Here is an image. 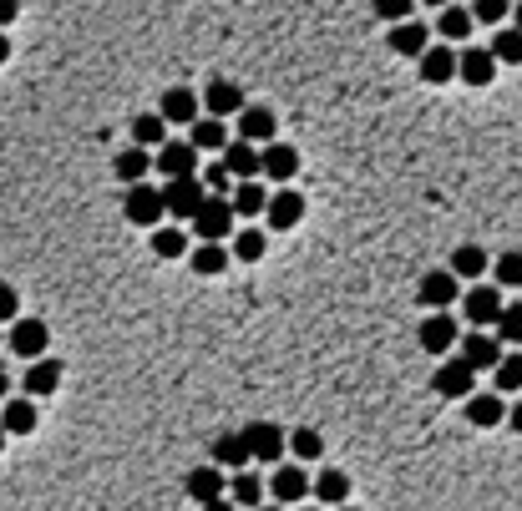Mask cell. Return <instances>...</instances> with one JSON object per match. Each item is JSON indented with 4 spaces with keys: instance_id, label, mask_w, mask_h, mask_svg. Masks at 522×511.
I'll list each match as a JSON object with an SVG mask.
<instances>
[{
    "instance_id": "obj_14",
    "label": "cell",
    "mask_w": 522,
    "mask_h": 511,
    "mask_svg": "<svg viewBox=\"0 0 522 511\" xmlns=\"http://www.w3.org/2000/svg\"><path fill=\"white\" fill-rule=\"evenodd\" d=\"M462 294V279L452 274V269H436V274H426L421 279V289H416V299L426 304V309H446V304H452Z\"/></svg>"
},
{
    "instance_id": "obj_42",
    "label": "cell",
    "mask_w": 522,
    "mask_h": 511,
    "mask_svg": "<svg viewBox=\"0 0 522 511\" xmlns=\"http://www.w3.org/2000/svg\"><path fill=\"white\" fill-rule=\"evenodd\" d=\"M492 274H497V289H522V253H502Z\"/></svg>"
},
{
    "instance_id": "obj_30",
    "label": "cell",
    "mask_w": 522,
    "mask_h": 511,
    "mask_svg": "<svg viewBox=\"0 0 522 511\" xmlns=\"http://www.w3.org/2000/svg\"><path fill=\"white\" fill-rule=\"evenodd\" d=\"M264 198H269V193L259 188V178H239L229 208H234V218H254V213H264Z\"/></svg>"
},
{
    "instance_id": "obj_28",
    "label": "cell",
    "mask_w": 522,
    "mask_h": 511,
    "mask_svg": "<svg viewBox=\"0 0 522 511\" xmlns=\"http://www.w3.org/2000/svg\"><path fill=\"white\" fill-rule=\"evenodd\" d=\"M198 117V97L188 92V87H173L168 97H163V122L168 127H188Z\"/></svg>"
},
{
    "instance_id": "obj_12",
    "label": "cell",
    "mask_w": 522,
    "mask_h": 511,
    "mask_svg": "<svg viewBox=\"0 0 522 511\" xmlns=\"http://www.w3.org/2000/svg\"><path fill=\"white\" fill-rule=\"evenodd\" d=\"M223 466H198V471H188V496L198 501V506H213V511H223Z\"/></svg>"
},
{
    "instance_id": "obj_48",
    "label": "cell",
    "mask_w": 522,
    "mask_h": 511,
    "mask_svg": "<svg viewBox=\"0 0 522 511\" xmlns=\"http://www.w3.org/2000/svg\"><path fill=\"white\" fill-rule=\"evenodd\" d=\"M502 420H507V425H512V431H517V436H522V400H517V405H512V410H502Z\"/></svg>"
},
{
    "instance_id": "obj_2",
    "label": "cell",
    "mask_w": 522,
    "mask_h": 511,
    "mask_svg": "<svg viewBox=\"0 0 522 511\" xmlns=\"http://www.w3.org/2000/svg\"><path fill=\"white\" fill-rule=\"evenodd\" d=\"M188 223H193V233H198V238H213V243H223V238L234 233V208H229V198H223V193H208Z\"/></svg>"
},
{
    "instance_id": "obj_26",
    "label": "cell",
    "mask_w": 522,
    "mask_h": 511,
    "mask_svg": "<svg viewBox=\"0 0 522 511\" xmlns=\"http://www.w3.org/2000/svg\"><path fill=\"white\" fill-rule=\"evenodd\" d=\"M426 41H431V31H426L421 21H411V16H406V21H391V51H396V56H416Z\"/></svg>"
},
{
    "instance_id": "obj_46",
    "label": "cell",
    "mask_w": 522,
    "mask_h": 511,
    "mask_svg": "<svg viewBox=\"0 0 522 511\" xmlns=\"http://www.w3.org/2000/svg\"><path fill=\"white\" fill-rule=\"evenodd\" d=\"M21 314V299H16V289L11 284H0V324H11Z\"/></svg>"
},
{
    "instance_id": "obj_13",
    "label": "cell",
    "mask_w": 522,
    "mask_h": 511,
    "mask_svg": "<svg viewBox=\"0 0 522 511\" xmlns=\"http://www.w3.org/2000/svg\"><path fill=\"white\" fill-rule=\"evenodd\" d=\"M452 345H457V319L446 314V309H431L426 324H421V350L426 355H446Z\"/></svg>"
},
{
    "instance_id": "obj_9",
    "label": "cell",
    "mask_w": 522,
    "mask_h": 511,
    "mask_svg": "<svg viewBox=\"0 0 522 511\" xmlns=\"http://www.w3.org/2000/svg\"><path fill=\"white\" fill-rule=\"evenodd\" d=\"M431 385H436V395H446V400H467L472 385H477V370L457 355V360H446V365L431 375Z\"/></svg>"
},
{
    "instance_id": "obj_40",
    "label": "cell",
    "mask_w": 522,
    "mask_h": 511,
    "mask_svg": "<svg viewBox=\"0 0 522 511\" xmlns=\"http://www.w3.org/2000/svg\"><path fill=\"white\" fill-rule=\"evenodd\" d=\"M492 324H497V339H502V345H522V304H502Z\"/></svg>"
},
{
    "instance_id": "obj_25",
    "label": "cell",
    "mask_w": 522,
    "mask_h": 511,
    "mask_svg": "<svg viewBox=\"0 0 522 511\" xmlns=\"http://www.w3.org/2000/svg\"><path fill=\"white\" fill-rule=\"evenodd\" d=\"M203 107H208V117H234L244 107V92L234 87V81H213V87L203 92Z\"/></svg>"
},
{
    "instance_id": "obj_32",
    "label": "cell",
    "mask_w": 522,
    "mask_h": 511,
    "mask_svg": "<svg viewBox=\"0 0 522 511\" xmlns=\"http://www.w3.org/2000/svg\"><path fill=\"white\" fill-rule=\"evenodd\" d=\"M213 466H223V471L249 466V446H244V436H218V441H213Z\"/></svg>"
},
{
    "instance_id": "obj_18",
    "label": "cell",
    "mask_w": 522,
    "mask_h": 511,
    "mask_svg": "<svg viewBox=\"0 0 522 511\" xmlns=\"http://www.w3.org/2000/svg\"><path fill=\"white\" fill-rule=\"evenodd\" d=\"M462 309H467V319H472V324H492V319H497V309H502V289H497V284H477V279H472V294L462 299Z\"/></svg>"
},
{
    "instance_id": "obj_36",
    "label": "cell",
    "mask_w": 522,
    "mask_h": 511,
    "mask_svg": "<svg viewBox=\"0 0 522 511\" xmlns=\"http://www.w3.org/2000/svg\"><path fill=\"white\" fill-rule=\"evenodd\" d=\"M452 274H457V279H482V274H487V253H482L477 243L457 248V253H452Z\"/></svg>"
},
{
    "instance_id": "obj_37",
    "label": "cell",
    "mask_w": 522,
    "mask_h": 511,
    "mask_svg": "<svg viewBox=\"0 0 522 511\" xmlns=\"http://www.w3.org/2000/svg\"><path fill=\"white\" fill-rule=\"evenodd\" d=\"M153 253H158V259H183V253H188V233L153 223Z\"/></svg>"
},
{
    "instance_id": "obj_4",
    "label": "cell",
    "mask_w": 522,
    "mask_h": 511,
    "mask_svg": "<svg viewBox=\"0 0 522 511\" xmlns=\"http://www.w3.org/2000/svg\"><path fill=\"white\" fill-rule=\"evenodd\" d=\"M153 173H163V178L198 173V147H193L188 137H163V142H158V157H153Z\"/></svg>"
},
{
    "instance_id": "obj_21",
    "label": "cell",
    "mask_w": 522,
    "mask_h": 511,
    "mask_svg": "<svg viewBox=\"0 0 522 511\" xmlns=\"http://www.w3.org/2000/svg\"><path fill=\"white\" fill-rule=\"evenodd\" d=\"M188 264H193V274L213 279V274H223V269H229V248H223V243H213V238H198V248L188 253Z\"/></svg>"
},
{
    "instance_id": "obj_39",
    "label": "cell",
    "mask_w": 522,
    "mask_h": 511,
    "mask_svg": "<svg viewBox=\"0 0 522 511\" xmlns=\"http://www.w3.org/2000/svg\"><path fill=\"white\" fill-rule=\"evenodd\" d=\"M284 451H294V456L315 461V456H325V436H320V431H310V425H300L294 436H284Z\"/></svg>"
},
{
    "instance_id": "obj_22",
    "label": "cell",
    "mask_w": 522,
    "mask_h": 511,
    "mask_svg": "<svg viewBox=\"0 0 522 511\" xmlns=\"http://www.w3.org/2000/svg\"><path fill=\"white\" fill-rule=\"evenodd\" d=\"M234 117H239V137H249V142H269V137H274V127H279L269 107H249V102H244Z\"/></svg>"
},
{
    "instance_id": "obj_10",
    "label": "cell",
    "mask_w": 522,
    "mask_h": 511,
    "mask_svg": "<svg viewBox=\"0 0 522 511\" xmlns=\"http://www.w3.org/2000/svg\"><path fill=\"white\" fill-rule=\"evenodd\" d=\"M264 218H269V233H289V228H300V218H305V198L294 193V188H284V193L264 198Z\"/></svg>"
},
{
    "instance_id": "obj_11",
    "label": "cell",
    "mask_w": 522,
    "mask_h": 511,
    "mask_svg": "<svg viewBox=\"0 0 522 511\" xmlns=\"http://www.w3.org/2000/svg\"><path fill=\"white\" fill-rule=\"evenodd\" d=\"M269 496H274L279 506H300V501L310 496V476H305V466L284 461V466L274 471V481H269Z\"/></svg>"
},
{
    "instance_id": "obj_31",
    "label": "cell",
    "mask_w": 522,
    "mask_h": 511,
    "mask_svg": "<svg viewBox=\"0 0 522 511\" xmlns=\"http://www.w3.org/2000/svg\"><path fill=\"white\" fill-rule=\"evenodd\" d=\"M487 51L497 56V66H522V26H497Z\"/></svg>"
},
{
    "instance_id": "obj_53",
    "label": "cell",
    "mask_w": 522,
    "mask_h": 511,
    "mask_svg": "<svg viewBox=\"0 0 522 511\" xmlns=\"http://www.w3.org/2000/svg\"><path fill=\"white\" fill-rule=\"evenodd\" d=\"M0 451H6V425H0Z\"/></svg>"
},
{
    "instance_id": "obj_1",
    "label": "cell",
    "mask_w": 522,
    "mask_h": 511,
    "mask_svg": "<svg viewBox=\"0 0 522 511\" xmlns=\"http://www.w3.org/2000/svg\"><path fill=\"white\" fill-rule=\"evenodd\" d=\"M122 213H127V223H137V228H153V223H163V218H168V213H163V188H153L147 178L127 183Z\"/></svg>"
},
{
    "instance_id": "obj_6",
    "label": "cell",
    "mask_w": 522,
    "mask_h": 511,
    "mask_svg": "<svg viewBox=\"0 0 522 511\" xmlns=\"http://www.w3.org/2000/svg\"><path fill=\"white\" fill-rule=\"evenodd\" d=\"M416 71L426 87H446V81H457V51H446V46H421L416 51Z\"/></svg>"
},
{
    "instance_id": "obj_3",
    "label": "cell",
    "mask_w": 522,
    "mask_h": 511,
    "mask_svg": "<svg viewBox=\"0 0 522 511\" xmlns=\"http://www.w3.org/2000/svg\"><path fill=\"white\" fill-rule=\"evenodd\" d=\"M208 198V188H203V178L198 173H183V178H168V188H163V213L168 218H193L198 213V203Z\"/></svg>"
},
{
    "instance_id": "obj_20",
    "label": "cell",
    "mask_w": 522,
    "mask_h": 511,
    "mask_svg": "<svg viewBox=\"0 0 522 511\" xmlns=\"http://www.w3.org/2000/svg\"><path fill=\"white\" fill-rule=\"evenodd\" d=\"M6 410H0V425H6V436H31L36 431V400L31 395H21V400H0Z\"/></svg>"
},
{
    "instance_id": "obj_52",
    "label": "cell",
    "mask_w": 522,
    "mask_h": 511,
    "mask_svg": "<svg viewBox=\"0 0 522 511\" xmlns=\"http://www.w3.org/2000/svg\"><path fill=\"white\" fill-rule=\"evenodd\" d=\"M421 6H436V11H441V6H446V0H421Z\"/></svg>"
},
{
    "instance_id": "obj_5",
    "label": "cell",
    "mask_w": 522,
    "mask_h": 511,
    "mask_svg": "<svg viewBox=\"0 0 522 511\" xmlns=\"http://www.w3.org/2000/svg\"><path fill=\"white\" fill-rule=\"evenodd\" d=\"M259 173H269V183H289L294 173H300V147L289 142H259Z\"/></svg>"
},
{
    "instance_id": "obj_23",
    "label": "cell",
    "mask_w": 522,
    "mask_h": 511,
    "mask_svg": "<svg viewBox=\"0 0 522 511\" xmlns=\"http://www.w3.org/2000/svg\"><path fill=\"white\" fill-rule=\"evenodd\" d=\"M310 496H315V501H325V506H345V501H350V476H345V471H335V466H325V471L315 476Z\"/></svg>"
},
{
    "instance_id": "obj_38",
    "label": "cell",
    "mask_w": 522,
    "mask_h": 511,
    "mask_svg": "<svg viewBox=\"0 0 522 511\" xmlns=\"http://www.w3.org/2000/svg\"><path fill=\"white\" fill-rule=\"evenodd\" d=\"M497 375V395H512V390H522V350H512V355H502L497 365H492Z\"/></svg>"
},
{
    "instance_id": "obj_29",
    "label": "cell",
    "mask_w": 522,
    "mask_h": 511,
    "mask_svg": "<svg viewBox=\"0 0 522 511\" xmlns=\"http://www.w3.org/2000/svg\"><path fill=\"white\" fill-rule=\"evenodd\" d=\"M112 173L122 178V183H137V178H147L153 173V157H147V147H127V152H117V162H112Z\"/></svg>"
},
{
    "instance_id": "obj_24",
    "label": "cell",
    "mask_w": 522,
    "mask_h": 511,
    "mask_svg": "<svg viewBox=\"0 0 522 511\" xmlns=\"http://www.w3.org/2000/svg\"><path fill=\"white\" fill-rule=\"evenodd\" d=\"M502 410H507V395H467V420L482 425V431H492V425H502Z\"/></svg>"
},
{
    "instance_id": "obj_8",
    "label": "cell",
    "mask_w": 522,
    "mask_h": 511,
    "mask_svg": "<svg viewBox=\"0 0 522 511\" xmlns=\"http://www.w3.org/2000/svg\"><path fill=\"white\" fill-rule=\"evenodd\" d=\"M46 345H51V329H46V319H11V350L21 355V360H36V355H46Z\"/></svg>"
},
{
    "instance_id": "obj_47",
    "label": "cell",
    "mask_w": 522,
    "mask_h": 511,
    "mask_svg": "<svg viewBox=\"0 0 522 511\" xmlns=\"http://www.w3.org/2000/svg\"><path fill=\"white\" fill-rule=\"evenodd\" d=\"M21 16V0H0V26H11Z\"/></svg>"
},
{
    "instance_id": "obj_19",
    "label": "cell",
    "mask_w": 522,
    "mask_h": 511,
    "mask_svg": "<svg viewBox=\"0 0 522 511\" xmlns=\"http://www.w3.org/2000/svg\"><path fill=\"white\" fill-rule=\"evenodd\" d=\"M56 385H61V365H56V360H46V355L26 360V395H31V400L56 395Z\"/></svg>"
},
{
    "instance_id": "obj_17",
    "label": "cell",
    "mask_w": 522,
    "mask_h": 511,
    "mask_svg": "<svg viewBox=\"0 0 522 511\" xmlns=\"http://www.w3.org/2000/svg\"><path fill=\"white\" fill-rule=\"evenodd\" d=\"M457 339H462V360H467L477 375L502 360V339H497V334H457Z\"/></svg>"
},
{
    "instance_id": "obj_45",
    "label": "cell",
    "mask_w": 522,
    "mask_h": 511,
    "mask_svg": "<svg viewBox=\"0 0 522 511\" xmlns=\"http://www.w3.org/2000/svg\"><path fill=\"white\" fill-rule=\"evenodd\" d=\"M203 188L229 198V167H223V162H218V167H208V173H203Z\"/></svg>"
},
{
    "instance_id": "obj_7",
    "label": "cell",
    "mask_w": 522,
    "mask_h": 511,
    "mask_svg": "<svg viewBox=\"0 0 522 511\" xmlns=\"http://www.w3.org/2000/svg\"><path fill=\"white\" fill-rule=\"evenodd\" d=\"M244 446H249V461H279L284 456V431H279V425H269V420H254V425H244Z\"/></svg>"
},
{
    "instance_id": "obj_49",
    "label": "cell",
    "mask_w": 522,
    "mask_h": 511,
    "mask_svg": "<svg viewBox=\"0 0 522 511\" xmlns=\"http://www.w3.org/2000/svg\"><path fill=\"white\" fill-rule=\"evenodd\" d=\"M11 61V41H6V31H0V66Z\"/></svg>"
},
{
    "instance_id": "obj_44",
    "label": "cell",
    "mask_w": 522,
    "mask_h": 511,
    "mask_svg": "<svg viewBox=\"0 0 522 511\" xmlns=\"http://www.w3.org/2000/svg\"><path fill=\"white\" fill-rule=\"evenodd\" d=\"M370 6H376V16L391 26V21H406L416 11V0H370Z\"/></svg>"
},
{
    "instance_id": "obj_50",
    "label": "cell",
    "mask_w": 522,
    "mask_h": 511,
    "mask_svg": "<svg viewBox=\"0 0 522 511\" xmlns=\"http://www.w3.org/2000/svg\"><path fill=\"white\" fill-rule=\"evenodd\" d=\"M6 395H11V375H6V370H0V400H6Z\"/></svg>"
},
{
    "instance_id": "obj_34",
    "label": "cell",
    "mask_w": 522,
    "mask_h": 511,
    "mask_svg": "<svg viewBox=\"0 0 522 511\" xmlns=\"http://www.w3.org/2000/svg\"><path fill=\"white\" fill-rule=\"evenodd\" d=\"M472 11H457V6H441V21H436V31H441V41H467L472 36Z\"/></svg>"
},
{
    "instance_id": "obj_15",
    "label": "cell",
    "mask_w": 522,
    "mask_h": 511,
    "mask_svg": "<svg viewBox=\"0 0 522 511\" xmlns=\"http://www.w3.org/2000/svg\"><path fill=\"white\" fill-rule=\"evenodd\" d=\"M223 167H229V178H259V142L249 137H234V142H223Z\"/></svg>"
},
{
    "instance_id": "obj_35",
    "label": "cell",
    "mask_w": 522,
    "mask_h": 511,
    "mask_svg": "<svg viewBox=\"0 0 522 511\" xmlns=\"http://www.w3.org/2000/svg\"><path fill=\"white\" fill-rule=\"evenodd\" d=\"M168 137V122H163V112H142L137 122H132V142L137 147H158Z\"/></svg>"
},
{
    "instance_id": "obj_51",
    "label": "cell",
    "mask_w": 522,
    "mask_h": 511,
    "mask_svg": "<svg viewBox=\"0 0 522 511\" xmlns=\"http://www.w3.org/2000/svg\"><path fill=\"white\" fill-rule=\"evenodd\" d=\"M512 11V26H522V0H517V6H507Z\"/></svg>"
},
{
    "instance_id": "obj_43",
    "label": "cell",
    "mask_w": 522,
    "mask_h": 511,
    "mask_svg": "<svg viewBox=\"0 0 522 511\" xmlns=\"http://www.w3.org/2000/svg\"><path fill=\"white\" fill-rule=\"evenodd\" d=\"M507 6H512V0H472V21L477 26H502L507 21Z\"/></svg>"
},
{
    "instance_id": "obj_33",
    "label": "cell",
    "mask_w": 522,
    "mask_h": 511,
    "mask_svg": "<svg viewBox=\"0 0 522 511\" xmlns=\"http://www.w3.org/2000/svg\"><path fill=\"white\" fill-rule=\"evenodd\" d=\"M264 248H269L264 228H244V233H234V243H229V253H234L239 264H259V259H264Z\"/></svg>"
},
{
    "instance_id": "obj_41",
    "label": "cell",
    "mask_w": 522,
    "mask_h": 511,
    "mask_svg": "<svg viewBox=\"0 0 522 511\" xmlns=\"http://www.w3.org/2000/svg\"><path fill=\"white\" fill-rule=\"evenodd\" d=\"M234 501H239V506H259V501H264V481H259L254 471H244V466H239V476H234Z\"/></svg>"
},
{
    "instance_id": "obj_27",
    "label": "cell",
    "mask_w": 522,
    "mask_h": 511,
    "mask_svg": "<svg viewBox=\"0 0 522 511\" xmlns=\"http://www.w3.org/2000/svg\"><path fill=\"white\" fill-rule=\"evenodd\" d=\"M188 142L198 152H218L223 142H229V132H223V117H193L188 122Z\"/></svg>"
},
{
    "instance_id": "obj_16",
    "label": "cell",
    "mask_w": 522,
    "mask_h": 511,
    "mask_svg": "<svg viewBox=\"0 0 522 511\" xmlns=\"http://www.w3.org/2000/svg\"><path fill=\"white\" fill-rule=\"evenodd\" d=\"M492 76H497V56L487 46H472L457 56V81H467V87H487Z\"/></svg>"
}]
</instances>
